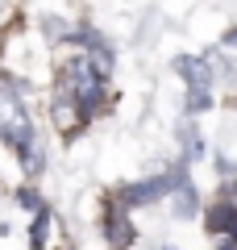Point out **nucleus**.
<instances>
[{
  "label": "nucleus",
  "instance_id": "1",
  "mask_svg": "<svg viewBox=\"0 0 237 250\" xmlns=\"http://www.w3.org/2000/svg\"><path fill=\"white\" fill-rule=\"evenodd\" d=\"M0 142L9 146L13 154H21L25 146L38 142L34 113H29L25 92H21L17 80H0Z\"/></svg>",
  "mask_w": 237,
  "mask_h": 250
},
{
  "label": "nucleus",
  "instance_id": "5",
  "mask_svg": "<svg viewBox=\"0 0 237 250\" xmlns=\"http://www.w3.org/2000/svg\"><path fill=\"white\" fill-rule=\"evenodd\" d=\"M50 229H54V213H50V208H38V213H34V229H29V246H34V250H46V238H50Z\"/></svg>",
  "mask_w": 237,
  "mask_h": 250
},
{
  "label": "nucleus",
  "instance_id": "3",
  "mask_svg": "<svg viewBox=\"0 0 237 250\" xmlns=\"http://www.w3.org/2000/svg\"><path fill=\"white\" fill-rule=\"evenodd\" d=\"M179 75L187 80V104L192 108H204L208 104V92H212V62L204 59H179Z\"/></svg>",
  "mask_w": 237,
  "mask_h": 250
},
{
  "label": "nucleus",
  "instance_id": "6",
  "mask_svg": "<svg viewBox=\"0 0 237 250\" xmlns=\"http://www.w3.org/2000/svg\"><path fill=\"white\" fill-rule=\"evenodd\" d=\"M175 208H179V217H192L196 213V188L192 184H179L175 188Z\"/></svg>",
  "mask_w": 237,
  "mask_h": 250
},
{
  "label": "nucleus",
  "instance_id": "2",
  "mask_svg": "<svg viewBox=\"0 0 237 250\" xmlns=\"http://www.w3.org/2000/svg\"><path fill=\"white\" fill-rule=\"evenodd\" d=\"M50 121H54V129L59 134H79L83 125H88V113L79 108V100L75 96H67L62 88H54V96H50Z\"/></svg>",
  "mask_w": 237,
  "mask_h": 250
},
{
  "label": "nucleus",
  "instance_id": "4",
  "mask_svg": "<svg viewBox=\"0 0 237 250\" xmlns=\"http://www.w3.org/2000/svg\"><path fill=\"white\" fill-rule=\"evenodd\" d=\"M104 238H108V250H125L133 242V225H129V208L121 200H113L104 213Z\"/></svg>",
  "mask_w": 237,
  "mask_h": 250
}]
</instances>
